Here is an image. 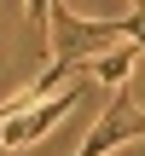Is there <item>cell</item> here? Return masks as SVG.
<instances>
[{
	"label": "cell",
	"instance_id": "obj_2",
	"mask_svg": "<svg viewBox=\"0 0 145 156\" xmlns=\"http://www.w3.org/2000/svg\"><path fill=\"white\" fill-rule=\"evenodd\" d=\"M139 41H116V46H105L99 58H87V75L93 81H105V87H122L128 75H134V64H139Z\"/></svg>",
	"mask_w": 145,
	"mask_h": 156
},
{
	"label": "cell",
	"instance_id": "obj_1",
	"mask_svg": "<svg viewBox=\"0 0 145 156\" xmlns=\"http://www.w3.org/2000/svg\"><path fill=\"white\" fill-rule=\"evenodd\" d=\"M87 87H93V75L81 69V75H76V81H64V87H58L52 98H41V104L17 110V116H12V122L0 127V151H23V145L46 139V133H52V127H58V122H64V116H70V110H76L81 98H87Z\"/></svg>",
	"mask_w": 145,
	"mask_h": 156
}]
</instances>
